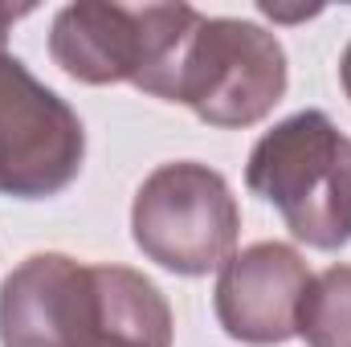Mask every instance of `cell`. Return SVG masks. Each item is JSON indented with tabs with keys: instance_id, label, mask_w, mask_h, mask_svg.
<instances>
[{
	"instance_id": "obj_1",
	"label": "cell",
	"mask_w": 351,
	"mask_h": 347,
	"mask_svg": "<svg viewBox=\"0 0 351 347\" xmlns=\"http://www.w3.org/2000/svg\"><path fill=\"white\" fill-rule=\"evenodd\" d=\"M0 347H172V307L131 265L33 254L0 286Z\"/></svg>"
},
{
	"instance_id": "obj_2",
	"label": "cell",
	"mask_w": 351,
	"mask_h": 347,
	"mask_svg": "<svg viewBox=\"0 0 351 347\" xmlns=\"http://www.w3.org/2000/svg\"><path fill=\"white\" fill-rule=\"evenodd\" d=\"M290 82L282 41L241 16L196 12L176 37L143 94L188 106L208 127H254L282 102Z\"/></svg>"
},
{
	"instance_id": "obj_3",
	"label": "cell",
	"mask_w": 351,
	"mask_h": 347,
	"mask_svg": "<svg viewBox=\"0 0 351 347\" xmlns=\"http://www.w3.org/2000/svg\"><path fill=\"white\" fill-rule=\"evenodd\" d=\"M245 184L311 250L351 241V139L323 110L274 123L250 152Z\"/></svg>"
},
{
	"instance_id": "obj_4",
	"label": "cell",
	"mask_w": 351,
	"mask_h": 347,
	"mask_svg": "<svg viewBox=\"0 0 351 347\" xmlns=\"http://www.w3.org/2000/svg\"><path fill=\"white\" fill-rule=\"evenodd\" d=\"M241 208L229 180L196 160L160 164L135 192L131 237L143 258L180 278L221 270L237 250Z\"/></svg>"
},
{
	"instance_id": "obj_5",
	"label": "cell",
	"mask_w": 351,
	"mask_h": 347,
	"mask_svg": "<svg viewBox=\"0 0 351 347\" xmlns=\"http://www.w3.org/2000/svg\"><path fill=\"white\" fill-rule=\"evenodd\" d=\"M86 160L78 110L21 58L0 53V196L45 200L66 192Z\"/></svg>"
},
{
	"instance_id": "obj_6",
	"label": "cell",
	"mask_w": 351,
	"mask_h": 347,
	"mask_svg": "<svg viewBox=\"0 0 351 347\" xmlns=\"http://www.w3.org/2000/svg\"><path fill=\"white\" fill-rule=\"evenodd\" d=\"M196 16L192 4L78 0L53 16L49 58L86 86H143Z\"/></svg>"
},
{
	"instance_id": "obj_7",
	"label": "cell",
	"mask_w": 351,
	"mask_h": 347,
	"mask_svg": "<svg viewBox=\"0 0 351 347\" xmlns=\"http://www.w3.org/2000/svg\"><path fill=\"white\" fill-rule=\"evenodd\" d=\"M311 265L294 246L258 241L221 265L213 311L229 339L274 347L298 335V307L311 290Z\"/></svg>"
},
{
	"instance_id": "obj_8",
	"label": "cell",
	"mask_w": 351,
	"mask_h": 347,
	"mask_svg": "<svg viewBox=\"0 0 351 347\" xmlns=\"http://www.w3.org/2000/svg\"><path fill=\"white\" fill-rule=\"evenodd\" d=\"M298 335L311 347H351V265H331L311 278L298 307Z\"/></svg>"
},
{
	"instance_id": "obj_9",
	"label": "cell",
	"mask_w": 351,
	"mask_h": 347,
	"mask_svg": "<svg viewBox=\"0 0 351 347\" xmlns=\"http://www.w3.org/2000/svg\"><path fill=\"white\" fill-rule=\"evenodd\" d=\"M33 12V4H0V53H8L4 45H8V33H12V25L21 21V16H29Z\"/></svg>"
},
{
	"instance_id": "obj_10",
	"label": "cell",
	"mask_w": 351,
	"mask_h": 347,
	"mask_svg": "<svg viewBox=\"0 0 351 347\" xmlns=\"http://www.w3.org/2000/svg\"><path fill=\"white\" fill-rule=\"evenodd\" d=\"M339 82H343V94L351 98V41L343 49V58H339Z\"/></svg>"
}]
</instances>
